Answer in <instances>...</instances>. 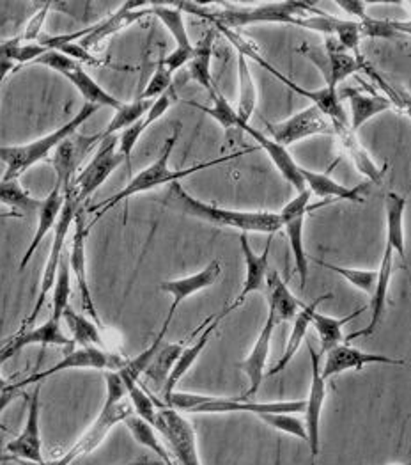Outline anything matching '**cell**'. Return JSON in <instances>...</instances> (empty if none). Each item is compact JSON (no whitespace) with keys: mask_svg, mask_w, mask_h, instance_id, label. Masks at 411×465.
Listing matches in <instances>:
<instances>
[{"mask_svg":"<svg viewBox=\"0 0 411 465\" xmlns=\"http://www.w3.org/2000/svg\"><path fill=\"white\" fill-rule=\"evenodd\" d=\"M54 304H52V318L63 322V314L66 308H70V295H72V267H70V258L63 256L55 286L52 290Z\"/></svg>","mask_w":411,"mask_h":465,"instance_id":"bcb514c9","label":"cell"},{"mask_svg":"<svg viewBox=\"0 0 411 465\" xmlns=\"http://www.w3.org/2000/svg\"><path fill=\"white\" fill-rule=\"evenodd\" d=\"M301 176L305 182L307 191L321 199H337V201H351V203H364L362 193L366 191V185L358 187H346L336 182L327 173H318L301 167Z\"/></svg>","mask_w":411,"mask_h":465,"instance_id":"d6a6232c","label":"cell"},{"mask_svg":"<svg viewBox=\"0 0 411 465\" xmlns=\"http://www.w3.org/2000/svg\"><path fill=\"white\" fill-rule=\"evenodd\" d=\"M64 201H66L64 185L55 180L54 189L50 191V194L43 199V204H41V208H39L38 212V230L34 232L33 242H31V245L27 247V251H25L22 262H20V269H18V271H25V267H27L29 262L33 260V256H34L39 243L43 242V238H44L48 232H52V230H55V226H57V223H59V217H61V212H63V208H64Z\"/></svg>","mask_w":411,"mask_h":465,"instance_id":"83f0119b","label":"cell"},{"mask_svg":"<svg viewBox=\"0 0 411 465\" xmlns=\"http://www.w3.org/2000/svg\"><path fill=\"white\" fill-rule=\"evenodd\" d=\"M268 288V312L273 314L277 325L284 322H293L303 308L288 284L282 281L277 271H269L266 279Z\"/></svg>","mask_w":411,"mask_h":465,"instance_id":"836d02e7","label":"cell"},{"mask_svg":"<svg viewBox=\"0 0 411 465\" xmlns=\"http://www.w3.org/2000/svg\"><path fill=\"white\" fill-rule=\"evenodd\" d=\"M63 322L68 325L75 345L105 349V341L100 334V327L91 318L76 312L72 308H66L63 314Z\"/></svg>","mask_w":411,"mask_h":465,"instance_id":"7bdbcfd3","label":"cell"},{"mask_svg":"<svg viewBox=\"0 0 411 465\" xmlns=\"http://www.w3.org/2000/svg\"><path fill=\"white\" fill-rule=\"evenodd\" d=\"M154 102L150 100H135L132 104H122L117 111H115V116L113 117V121L109 123V126L103 130V134H100V139H109L115 135L117 132H122L126 128H130L132 124H135L137 121H141L142 117L146 116L150 113L151 107H152Z\"/></svg>","mask_w":411,"mask_h":465,"instance_id":"f6af8a7d","label":"cell"},{"mask_svg":"<svg viewBox=\"0 0 411 465\" xmlns=\"http://www.w3.org/2000/svg\"><path fill=\"white\" fill-rule=\"evenodd\" d=\"M297 27H305L316 33H321L325 38H336L346 50H349L357 57H364L360 52V39L362 29L360 24L355 20H342L334 15H328L318 7L312 13L305 15L295 22Z\"/></svg>","mask_w":411,"mask_h":465,"instance_id":"9a60e30c","label":"cell"},{"mask_svg":"<svg viewBox=\"0 0 411 465\" xmlns=\"http://www.w3.org/2000/svg\"><path fill=\"white\" fill-rule=\"evenodd\" d=\"M128 359H124L119 353H113L107 349L100 347H80L78 350H72L64 355L63 361H59L54 368H48L44 371H38L31 377H27L22 382H16L18 388H25L29 384H39L44 379L52 375H59L66 370H103L107 371H121L126 366Z\"/></svg>","mask_w":411,"mask_h":465,"instance_id":"9c48e42d","label":"cell"},{"mask_svg":"<svg viewBox=\"0 0 411 465\" xmlns=\"http://www.w3.org/2000/svg\"><path fill=\"white\" fill-rule=\"evenodd\" d=\"M220 273H222L220 262H219V260H213L208 267H204L202 271L197 272V273H191V275L181 277V279H174V281H165V282H161V284H160V290L165 292V293H169V295L172 297L171 310H169V314H167V318H165L161 329H163V331H169V325H171V322H172V318H174L178 308H180L187 299H190L191 295H195V293H199V292H202V290L213 286V284L219 281Z\"/></svg>","mask_w":411,"mask_h":465,"instance_id":"d6986e66","label":"cell"},{"mask_svg":"<svg viewBox=\"0 0 411 465\" xmlns=\"http://www.w3.org/2000/svg\"><path fill=\"white\" fill-rule=\"evenodd\" d=\"M75 232H73V243H72V252H70V267L72 273L76 277L78 282V290H80V302H82V310L87 312V316L98 325L102 327V318L100 312L96 310L93 293H91V286H89V279H87V254H85V247H87V234L89 228L85 226V217L82 213V208L76 212L75 217Z\"/></svg>","mask_w":411,"mask_h":465,"instance_id":"e0dca14e","label":"cell"},{"mask_svg":"<svg viewBox=\"0 0 411 465\" xmlns=\"http://www.w3.org/2000/svg\"><path fill=\"white\" fill-rule=\"evenodd\" d=\"M225 316L222 312L217 314V316H210V322H208V325L201 331V336H199L191 345H187L185 350L181 351L178 362L174 364V368H172V371H171V375H169V379H167L165 388L161 391V392H163V400H167V398L176 391L178 382L187 375L188 371H190V368L195 364V361L201 357V353L208 347L211 336L215 334L217 327L220 325V322H222Z\"/></svg>","mask_w":411,"mask_h":465,"instance_id":"f546056e","label":"cell"},{"mask_svg":"<svg viewBox=\"0 0 411 465\" xmlns=\"http://www.w3.org/2000/svg\"><path fill=\"white\" fill-rule=\"evenodd\" d=\"M308 353L312 362V381L307 396V407H305V428H307V444L310 448L312 459L319 455V427H321V414L327 401V381L321 377L319 368V353L314 351L312 345L308 343Z\"/></svg>","mask_w":411,"mask_h":465,"instance_id":"ac0fdd59","label":"cell"},{"mask_svg":"<svg viewBox=\"0 0 411 465\" xmlns=\"http://www.w3.org/2000/svg\"><path fill=\"white\" fill-rule=\"evenodd\" d=\"M98 111L96 105L85 104L73 119L66 124L59 126L52 134L41 137L38 141L20 144V146H0V160L5 163V173L2 176L4 182L18 180L27 169L44 160L52 150H57L66 139H70L76 130Z\"/></svg>","mask_w":411,"mask_h":465,"instance_id":"5b68a950","label":"cell"},{"mask_svg":"<svg viewBox=\"0 0 411 465\" xmlns=\"http://www.w3.org/2000/svg\"><path fill=\"white\" fill-rule=\"evenodd\" d=\"M52 5H54L52 2H44V4L41 5V9H39L38 13L29 20V24H27V27H25V33H24V36H20V38L25 39V41H39V38H41V27H43V24H44V20H46V15H48V9H50Z\"/></svg>","mask_w":411,"mask_h":465,"instance_id":"db71d44e","label":"cell"},{"mask_svg":"<svg viewBox=\"0 0 411 465\" xmlns=\"http://www.w3.org/2000/svg\"><path fill=\"white\" fill-rule=\"evenodd\" d=\"M154 428L163 439H167L176 464L202 465L197 450L195 430L187 418L181 416V412L169 407H160Z\"/></svg>","mask_w":411,"mask_h":465,"instance_id":"30bf717a","label":"cell"},{"mask_svg":"<svg viewBox=\"0 0 411 465\" xmlns=\"http://www.w3.org/2000/svg\"><path fill=\"white\" fill-rule=\"evenodd\" d=\"M258 418L268 427L275 428V430H279L282 433H288V435H293V437H298V439L307 442L305 421L297 418L295 414H261Z\"/></svg>","mask_w":411,"mask_h":465,"instance_id":"f907efd6","label":"cell"},{"mask_svg":"<svg viewBox=\"0 0 411 465\" xmlns=\"http://www.w3.org/2000/svg\"><path fill=\"white\" fill-rule=\"evenodd\" d=\"M176 465H178V464H176Z\"/></svg>","mask_w":411,"mask_h":465,"instance_id":"6125c7cd","label":"cell"},{"mask_svg":"<svg viewBox=\"0 0 411 465\" xmlns=\"http://www.w3.org/2000/svg\"><path fill=\"white\" fill-rule=\"evenodd\" d=\"M34 64L46 66V68L61 74L63 77L68 78L75 85L76 91L85 98V104H91L96 107H111L113 111H117L122 105V102L113 98L111 93H107L94 78L82 68V64H78L76 61L66 57L64 54H61L57 50L44 52L34 61Z\"/></svg>","mask_w":411,"mask_h":465,"instance_id":"ba28073f","label":"cell"},{"mask_svg":"<svg viewBox=\"0 0 411 465\" xmlns=\"http://www.w3.org/2000/svg\"><path fill=\"white\" fill-rule=\"evenodd\" d=\"M0 462H13V459L9 455H5V453H0Z\"/></svg>","mask_w":411,"mask_h":465,"instance_id":"91938a15","label":"cell"},{"mask_svg":"<svg viewBox=\"0 0 411 465\" xmlns=\"http://www.w3.org/2000/svg\"><path fill=\"white\" fill-rule=\"evenodd\" d=\"M126 428L130 430V433L133 435V439L151 450L152 453H156L160 457V462L163 465H176L174 462V457L172 453L165 448V444L161 442V435L158 433V430L154 427H151L150 423H146L144 420H141L137 414H132L126 421H124Z\"/></svg>","mask_w":411,"mask_h":465,"instance_id":"b9f144b4","label":"cell"},{"mask_svg":"<svg viewBox=\"0 0 411 465\" xmlns=\"http://www.w3.org/2000/svg\"><path fill=\"white\" fill-rule=\"evenodd\" d=\"M362 84L364 89L347 87L342 93H338V96L346 98L349 104V126L353 132H358V128L366 124L369 119L394 109L392 102L387 96L373 93L366 82Z\"/></svg>","mask_w":411,"mask_h":465,"instance_id":"d4e9b609","label":"cell"},{"mask_svg":"<svg viewBox=\"0 0 411 465\" xmlns=\"http://www.w3.org/2000/svg\"><path fill=\"white\" fill-rule=\"evenodd\" d=\"M150 13L151 2H124V4H121V7L113 13V16H109V18L102 20L100 24L93 25L89 35L85 38L80 39L78 45L83 46L85 50H89L91 46H94L100 41L113 36L115 33H119L121 29L132 25L133 22H137L139 18H142Z\"/></svg>","mask_w":411,"mask_h":465,"instance_id":"484cf974","label":"cell"},{"mask_svg":"<svg viewBox=\"0 0 411 465\" xmlns=\"http://www.w3.org/2000/svg\"><path fill=\"white\" fill-rule=\"evenodd\" d=\"M307 400L293 401H250L245 398H224L202 394L201 403L191 414H229V412H249L254 416L261 414H297L305 412Z\"/></svg>","mask_w":411,"mask_h":465,"instance_id":"7c38bea8","label":"cell"},{"mask_svg":"<svg viewBox=\"0 0 411 465\" xmlns=\"http://www.w3.org/2000/svg\"><path fill=\"white\" fill-rule=\"evenodd\" d=\"M63 322L55 318H48L43 325L36 329H29L24 332L15 334L7 345L0 349V366L9 361L13 355H16L20 350L33 347V345H41V347H68L73 349L75 343L73 340H68V336L63 332Z\"/></svg>","mask_w":411,"mask_h":465,"instance_id":"603a6c76","label":"cell"},{"mask_svg":"<svg viewBox=\"0 0 411 465\" xmlns=\"http://www.w3.org/2000/svg\"><path fill=\"white\" fill-rule=\"evenodd\" d=\"M330 297H334V293L319 295L314 302H310L308 306H303V308L299 310L297 318L293 320V329H291V334H289V338H288L284 353H282V357L279 359V362L266 373V377H273V375H277V373H280V371L286 370V366H288V364L293 361V357L298 353L299 345L303 343V340H305V336H307V331H308V327L312 325L314 312L318 311L319 304H321L323 301H327V299H330Z\"/></svg>","mask_w":411,"mask_h":465,"instance_id":"e575fe53","label":"cell"},{"mask_svg":"<svg viewBox=\"0 0 411 465\" xmlns=\"http://www.w3.org/2000/svg\"><path fill=\"white\" fill-rule=\"evenodd\" d=\"M215 48V29L208 31L206 36L193 46V55L188 63V75L202 85L210 94L215 93L217 85L211 77V59Z\"/></svg>","mask_w":411,"mask_h":465,"instance_id":"74e56055","label":"cell"},{"mask_svg":"<svg viewBox=\"0 0 411 465\" xmlns=\"http://www.w3.org/2000/svg\"><path fill=\"white\" fill-rule=\"evenodd\" d=\"M366 310H367V306H362L358 310L351 311V314H347L344 318H334V316H328V314H323V312L316 311L314 318H312V325L318 332V338H319V343H321V351L327 353V351L336 349L338 345H342L344 343V334H342L344 325L351 323L355 318H358Z\"/></svg>","mask_w":411,"mask_h":465,"instance_id":"f35d334b","label":"cell"},{"mask_svg":"<svg viewBox=\"0 0 411 465\" xmlns=\"http://www.w3.org/2000/svg\"><path fill=\"white\" fill-rule=\"evenodd\" d=\"M50 50H57V52H61V54H64L66 57H70V59H73L76 61L78 64L80 63H83V64H102L98 59H96V55H93L89 50H85L83 46H80L78 43H59V45H54Z\"/></svg>","mask_w":411,"mask_h":465,"instance_id":"f5cc1de1","label":"cell"},{"mask_svg":"<svg viewBox=\"0 0 411 465\" xmlns=\"http://www.w3.org/2000/svg\"><path fill=\"white\" fill-rule=\"evenodd\" d=\"M160 203L183 215L220 226V228H232L241 232H264L269 236L282 230V221L279 213L238 212V210H225L215 204H208L188 194L180 182L171 185V189L160 199Z\"/></svg>","mask_w":411,"mask_h":465,"instance_id":"7a4b0ae2","label":"cell"},{"mask_svg":"<svg viewBox=\"0 0 411 465\" xmlns=\"http://www.w3.org/2000/svg\"><path fill=\"white\" fill-rule=\"evenodd\" d=\"M126 465H163L161 462H152V460H148V459H144V460H137V462H132V464Z\"/></svg>","mask_w":411,"mask_h":465,"instance_id":"680465c9","label":"cell"},{"mask_svg":"<svg viewBox=\"0 0 411 465\" xmlns=\"http://www.w3.org/2000/svg\"><path fill=\"white\" fill-rule=\"evenodd\" d=\"M117 146H119V137L113 135L105 139V144L100 148V152L85 165L83 171L76 174L73 189L80 204L82 201L89 199L96 189H100L102 183H105V180L122 162H126L124 156L117 152Z\"/></svg>","mask_w":411,"mask_h":465,"instance_id":"5bb4252c","label":"cell"},{"mask_svg":"<svg viewBox=\"0 0 411 465\" xmlns=\"http://www.w3.org/2000/svg\"><path fill=\"white\" fill-rule=\"evenodd\" d=\"M105 384H107L105 401L94 423L85 430V433L61 459L50 462V465H72L78 459H83L105 440V437L111 433V430L115 425L124 423L132 414H135L132 403L126 401V396H128L126 386L117 371L105 373Z\"/></svg>","mask_w":411,"mask_h":465,"instance_id":"277c9868","label":"cell"},{"mask_svg":"<svg viewBox=\"0 0 411 465\" xmlns=\"http://www.w3.org/2000/svg\"><path fill=\"white\" fill-rule=\"evenodd\" d=\"M176 7L181 11L188 9L210 22H213L215 27H225L230 31H238L240 27H247L252 24H289L295 25V22L312 13L314 4L308 2H261L252 5H240V4H222V9L217 11H206L204 7L197 4H181L174 2Z\"/></svg>","mask_w":411,"mask_h":465,"instance_id":"3957f363","label":"cell"},{"mask_svg":"<svg viewBox=\"0 0 411 465\" xmlns=\"http://www.w3.org/2000/svg\"><path fill=\"white\" fill-rule=\"evenodd\" d=\"M172 87V74L167 70V66L163 64V57L158 61V66L152 74L146 89L142 91V94L139 96V100H150L154 102L160 96H163L169 89Z\"/></svg>","mask_w":411,"mask_h":465,"instance_id":"816d5d0a","label":"cell"},{"mask_svg":"<svg viewBox=\"0 0 411 465\" xmlns=\"http://www.w3.org/2000/svg\"><path fill=\"white\" fill-rule=\"evenodd\" d=\"M310 199L312 194L308 191L298 193L297 197H293L280 212V221H282V228L286 230L288 240H289V247L295 258V269L298 272L299 284L301 290H305L307 286V279H308V256L305 251V243H303V234H305V219L308 213V206H310Z\"/></svg>","mask_w":411,"mask_h":465,"instance_id":"4fadbf2b","label":"cell"},{"mask_svg":"<svg viewBox=\"0 0 411 465\" xmlns=\"http://www.w3.org/2000/svg\"><path fill=\"white\" fill-rule=\"evenodd\" d=\"M151 15H154L167 27L176 41V48L167 57H163V64L174 75L180 68L190 63L195 46L188 36L183 11L174 4H151Z\"/></svg>","mask_w":411,"mask_h":465,"instance_id":"2e32d148","label":"cell"},{"mask_svg":"<svg viewBox=\"0 0 411 465\" xmlns=\"http://www.w3.org/2000/svg\"><path fill=\"white\" fill-rule=\"evenodd\" d=\"M316 265L328 269V271L336 272L337 275H340L342 279H346L351 286H355L357 290L374 295L376 284H377V271H360V269H349V267H338L334 263L323 262V260H312Z\"/></svg>","mask_w":411,"mask_h":465,"instance_id":"681fc988","label":"cell"},{"mask_svg":"<svg viewBox=\"0 0 411 465\" xmlns=\"http://www.w3.org/2000/svg\"><path fill=\"white\" fill-rule=\"evenodd\" d=\"M20 391L22 388H18V384H13L11 388L0 392V414L20 396Z\"/></svg>","mask_w":411,"mask_h":465,"instance_id":"9f6ffc18","label":"cell"},{"mask_svg":"<svg viewBox=\"0 0 411 465\" xmlns=\"http://www.w3.org/2000/svg\"><path fill=\"white\" fill-rule=\"evenodd\" d=\"M0 204H5L7 208L13 210L16 217H25L34 212H39L43 201L25 193L18 180H9V182H0Z\"/></svg>","mask_w":411,"mask_h":465,"instance_id":"ee69618b","label":"cell"},{"mask_svg":"<svg viewBox=\"0 0 411 465\" xmlns=\"http://www.w3.org/2000/svg\"><path fill=\"white\" fill-rule=\"evenodd\" d=\"M211 96H213V107H204V105H199L195 102H187V104L190 107H195V109L206 113L208 116L213 117L224 130H230V128H240L241 130L245 124L241 123L236 109L230 107L227 98L219 91V87L215 89V93Z\"/></svg>","mask_w":411,"mask_h":465,"instance_id":"7dc6e473","label":"cell"},{"mask_svg":"<svg viewBox=\"0 0 411 465\" xmlns=\"http://www.w3.org/2000/svg\"><path fill=\"white\" fill-rule=\"evenodd\" d=\"M39 391L41 386L36 384L34 392L29 401V414L25 427L20 431L16 439H13L4 453L9 455L15 460H25V462H36L43 464V442H41V421H39Z\"/></svg>","mask_w":411,"mask_h":465,"instance_id":"44dd1931","label":"cell"},{"mask_svg":"<svg viewBox=\"0 0 411 465\" xmlns=\"http://www.w3.org/2000/svg\"><path fill=\"white\" fill-rule=\"evenodd\" d=\"M185 347H187V341H180V343H167V345H161L158 349L150 362V366H148V370L142 375V377H146V381L150 382L152 388L163 391L165 384H167V379H169L174 364L178 362V359H180V355H181Z\"/></svg>","mask_w":411,"mask_h":465,"instance_id":"ab89813d","label":"cell"},{"mask_svg":"<svg viewBox=\"0 0 411 465\" xmlns=\"http://www.w3.org/2000/svg\"><path fill=\"white\" fill-rule=\"evenodd\" d=\"M240 247H241V252H243V258H245V281H243V288L240 292V295L236 297V301L222 311V314L227 316L229 312L240 308L247 297L250 293H256V292H261L262 288L266 286V279H268V273H269V249H271V238L268 240L264 251L261 254H258L250 242H249V236L247 232H241L240 234Z\"/></svg>","mask_w":411,"mask_h":465,"instance_id":"ffe728a7","label":"cell"},{"mask_svg":"<svg viewBox=\"0 0 411 465\" xmlns=\"http://www.w3.org/2000/svg\"><path fill=\"white\" fill-rule=\"evenodd\" d=\"M275 465H280V448L277 451V459H275Z\"/></svg>","mask_w":411,"mask_h":465,"instance_id":"94428289","label":"cell"},{"mask_svg":"<svg viewBox=\"0 0 411 465\" xmlns=\"http://www.w3.org/2000/svg\"><path fill=\"white\" fill-rule=\"evenodd\" d=\"M408 197L388 193L385 199L387 210V245L392 247L396 256L406 262V238H405V212Z\"/></svg>","mask_w":411,"mask_h":465,"instance_id":"d590c367","label":"cell"},{"mask_svg":"<svg viewBox=\"0 0 411 465\" xmlns=\"http://www.w3.org/2000/svg\"><path fill=\"white\" fill-rule=\"evenodd\" d=\"M325 78V84L328 87L337 89L342 80H346L357 72H360L366 64L364 57L353 55L349 50H346L336 38L325 39V46H310V45H301L298 48Z\"/></svg>","mask_w":411,"mask_h":465,"instance_id":"52a82bcc","label":"cell"},{"mask_svg":"<svg viewBox=\"0 0 411 465\" xmlns=\"http://www.w3.org/2000/svg\"><path fill=\"white\" fill-rule=\"evenodd\" d=\"M337 7H340L347 16L355 18V22H362L367 16V7L369 2H362V0H340L336 2Z\"/></svg>","mask_w":411,"mask_h":465,"instance_id":"11a10c76","label":"cell"},{"mask_svg":"<svg viewBox=\"0 0 411 465\" xmlns=\"http://www.w3.org/2000/svg\"><path fill=\"white\" fill-rule=\"evenodd\" d=\"M66 193V201H64V208L61 212V217H59V223L54 230V242H52V249H50V254H48V260L44 263V271H43V277H41V290H39L38 299H36V304L31 311V314L22 322V329L20 332L27 331L38 318L39 312L44 306V301L46 297L52 293L54 286H55V279H57V272H59V265H61V260L64 256V243H66V236L70 228L75 224L76 212L80 210V203H78V197H76L75 189H73V183L64 191Z\"/></svg>","mask_w":411,"mask_h":465,"instance_id":"8992f818","label":"cell"},{"mask_svg":"<svg viewBox=\"0 0 411 465\" xmlns=\"http://www.w3.org/2000/svg\"><path fill=\"white\" fill-rule=\"evenodd\" d=\"M48 48L41 46L39 43H25L22 45V38L0 41V89L7 75L20 64L34 63Z\"/></svg>","mask_w":411,"mask_h":465,"instance_id":"8d00e7d4","label":"cell"},{"mask_svg":"<svg viewBox=\"0 0 411 465\" xmlns=\"http://www.w3.org/2000/svg\"><path fill=\"white\" fill-rule=\"evenodd\" d=\"M238 84H240V96H238V116L243 124H250V119L258 107V87L256 80L252 77L249 61L243 54H238Z\"/></svg>","mask_w":411,"mask_h":465,"instance_id":"60d3db41","label":"cell"},{"mask_svg":"<svg viewBox=\"0 0 411 465\" xmlns=\"http://www.w3.org/2000/svg\"><path fill=\"white\" fill-rule=\"evenodd\" d=\"M388 25L397 36H410L411 38V18L410 20H388Z\"/></svg>","mask_w":411,"mask_h":465,"instance_id":"6f0895ef","label":"cell"},{"mask_svg":"<svg viewBox=\"0 0 411 465\" xmlns=\"http://www.w3.org/2000/svg\"><path fill=\"white\" fill-rule=\"evenodd\" d=\"M277 322L273 318V314L268 312L266 322L262 325L261 332L254 343V347L250 350V353L240 362L241 371L249 377L250 388L245 392V400H249L250 396H254L259 388H261L262 381L266 377V364L269 359V350H271V340H273V332H275Z\"/></svg>","mask_w":411,"mask_h":465,"instance_id":"cb8c5ba5","label":"cell"},{"mask_svg":"<svg viewBox=\"0 0 411 465\" xmlns=\"http://www.w3.org/2000/svg\"><path fill=\"white\" fill-rule=\"evenodd\" d=\"M268 137L282 146H291L314 135H336L332 123L316 107L308 105L303 111L279 123H266Z\"/></svg>","mask_w":411,"mask_h":465,"instance_id":"8fae6325","label":"cell"},{"mask_svg":"<svg viewBox=\"0 0 411 465\" xmlns=\"http://www.w3.org/2000/svg\"><path fill=\"white\" fill-rule=\"evenodd\" d=\"M126 392L130 398V403L135 411V414L150 423L151 427H156V418L161 403H158L154 398H151L150 392L142 388L139 382H124Z\"/></svg>","mask_w":411,"mask_h":465,"instance_id":"c3c4849f","label":"cell"},{"mask_svg":"<svg viewBox=\"0 0 411 465\" xmlns=\"http://www.w3.org/2000/svg\"><path fill=\"white\" fill-rule=\"evenodd\" d=\"M394 258H396V252L392 251V247L385 245L381 265L377 269V284H376L374 295L371 297V322L366 329L349 334L346 338L347 341H353V340H358L364 336H371L381 325V322L385 318V310H387V295H388V288H390V281H392V273H394Z\"/></svg>","mask_w":411,"mask_h":465,"instance_id":"f1b7e54d","label":"cell"},{"mask_svg":"<svg viewBox=\"0 0 411 465\" xmlns=\"http://www.w3.org/2000/svg\"><path fill=\"white\" fill-rule=\"evenodd\" d=\"M334 134H336L344 153L351 158V162L360 171V174H364L369 182L379 185L387 167H381L374 162L371 155L367 153V150L360 144V141L357 137V132H353L349 124H344V126L334 128Z\"/></svg>","mask_w":411,"mask_h":465,"instance_id":"1f68e13d","label":"cell"},{"mask_svg":"<svg viewBox=\"0 0 411 465\" xmlns=\"http://www.w3.org/2000/svg\"><path fill=\"white\" fill-rule=\"evenodd\" d=\"M367 364H385V366H403V359H394L383 353H371L364 350L349 347L346 343L327 351V361L321 368V377L328 382V379L349 370H364Z\"/></svg>","mask_w":411,"mask_h":465,"instance_id":"7402d4cb","label":"cell"},{"mask_svg":"<svg viewBox=\"0 0 411 465\" xmlns=\"http://www.w3.org/2000/svg\"><path fill=\"white\" fill-rule=\"evenodd\" d=\"M180 130H181V128H180V124H178L176 130H174V134L165 141V144H163V148H161L158 158H156L151 165H148L146 169H142L139 174H135V176L130 180V183H128L122 191H119V193L113 195L111 199H105L103 203L94 204V206L89 208V212L94 213L91 224L87 226L89 230H91V226H94L105 213H109L113 206H117L121 201H126V199H130V197H133V195L150 193L152 189L161 187V185H165V183H169V185L178 183V182H181L183 178H188V176H191V174H195V173H199V171H204V169L220 165V163L230 162V160H234V158H238V156L245 155V153H250V152H252V150H245L243 153L220 156V158H215V160H210V162L195 163V165L187 167V169H171V167H169V158L172 155L174 146H176V143H178V139H180Z\"/></svg>","mask_w":411,"mask_h":465,"instance_id":"6da1fadb","label":"cell"},{"mask_svg":"<svg viewBox=\"0 0 411 465\" xmlns=\"http://www.w3.org/2000/svg\"><path fill=\"white\" fill-rule=\"evenodd\" d=\"M174 100H176V91H174V85H172L163 96L154 100V104H152V107H151L150 113L146 116L142 117L141 121H137L135 124H132L130 128L121 132L117 152L124 156L128 167L132 165V153H133V148L137 146L141 135L150 128L154 121H158L169 111V107L174 104Z\"/></svg>","mask_w":411,"mask_h":465,"instance_id":"4dcf8cb0","label":"cell"},{"mask_svg":"<svg viewBox=\"0 0 411 465\" xmlns=\"http://www.w3.org/2000/svg\"><path fill=\"white\" fill-rule=\"evenodd\" d=\"M241 130L247 132L259 144V148L262 152H266V155L269 156V160L273 162L277 171L282 174V178L288 183H291L297 193L307 191L303 176H301V165L291 156L286 146L275 143L271 137H268L266 134H262L258 128H254L250 124H245Z\"/></svg>","mask_w":411,"mask_h":465,"instance_id":"4316f807","label":"cell"}]
</instances>
